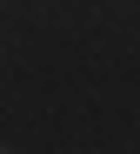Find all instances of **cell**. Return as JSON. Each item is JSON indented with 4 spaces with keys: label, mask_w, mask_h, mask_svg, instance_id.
Listing matches in <instances>:
<instances>
[{
    "label": "cell",
    "mask_w": 140,
    "mask_h": 154,
    "mask_svg": "<svg viewBox=\"0 0 140 154\" xmlns=\"http://www.w3.org/2000/svg\"><path fill=\"white\" fill-rule=\"evenodd\" d=\"M0 154H13V147H0Z\"/></svg>",
    "instance_id": "1"
}]
</instances>
